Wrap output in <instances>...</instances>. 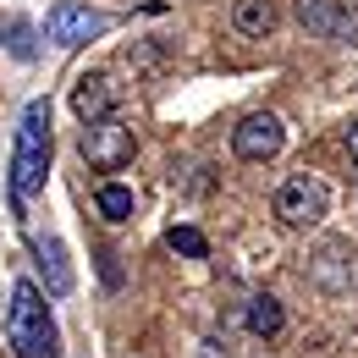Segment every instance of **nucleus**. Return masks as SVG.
I'll return each mask as SVG.
<instances>
[{
	"mask_svg": "<svg viewBox=\"0 0 358 358\" xmlns=\"http://www.w3.org/2000/svg\"><path fill=\"white\" fill-rule=\"evenodd\" d=\"M50 177V99H34L17 122V149H11V204L22 210L34 193H45Z\"/></svg>",
	"mask_w": 358,
	"mask_h": 358,
	"instance_id": "1",
	"label": "nucleus"
},
{
	"mask_svg": "<svg viewBox=\"0 0 358 358\" xmlns=\"http://www.w3.org/2000/svg\"><path fill=\"white\" fill-rule=\"evenodd\" d=\"M6 342L17 358H61V331L45 309L39 281H17L11 287V309H6Z\"/></svg>",
	"mask_w": 358,
	"mask_h": 358,
	"instance_id": "2",
	"label": "nucleus"
},
{
	"mask_svg": "<svg viewBox=\"0 0 358 358\" xmlns=\"http://www.w3.org/2000/svg\"><path fill=\"white\" fill-rule=\"evenodd\" d=\"M78 155L89 160L94 171H122L138 155V133L116 110H110V116H94V122H83V133H78Z\"/></svg>",
	"mask_w": 358,
	"mask_h": 358,
	"instance_id": "3",
	"label": "nucleus"
},
{
	"mask_svg": "<svg viewBox=\"0 0 358 358\" xmlns=\"http://www.w3.org/2000/svg\"><path fill=\"white\" fill-rule=\"evenodd\" d=\"M275 221L292 226V231H309V226H320L325 215H331V187L320 177H287L281 187H275Z\"/></svg>",
	"mask_w": 358,
	"mask_h": 358,
	"instance_id": "4",
	"label": "nucleus"
},
{
	"mask_svg": "<svg viewBox=\"0 0 358 358\" xmlns=\"http://www.w3.org/2000/svg\"><path fill=\"white\" fill-rule=\"evenodd\" d=\"M292 17L309 28L314 39H331V45H358V11L342 0H298Z\"/></svg>",
	"mask_w": 358,
	"mask_h": 358,
	"instance_id": "5",
	"label": "nucleus"
},
{
	"mask_svg": "<svg viewBox=\"0 0 358 358\" xmlns=\"http://www.w3.org/2000/svg\"><path fill=\"white\" fill-rule=\"evenodd\" d=\"M281 143H287V127H281V116H270V110H254V116H243L237 127H231V155L237 160H275L281 155Z\"/></svg>",
	"mask_w": 358,
	"mask_h": 358,
	"instance_id": "6",
	"label": "nucleus"
},
{
	"mask_svg": "<svg viewBox=\"0 0 358 358\" xmlns=\"http://www.w3.org/2000/svg\"><path fill=\"white\" fill-rule=\"evenodd\" d=\"M105 28H110V17L94 11V6H50V17H45V39L61 45V50L89 45V39H99Z\"/></svg>",
	"mask_w": 358,
	"mask_h": 358,
	"instance_id": "7",
	"label": "nucleus"
},
{
	"mask_svg": "<svg viewBox=\"0 0 358 358\" xmlns=\"http://www.w3.org/2000/svg\"><path fill=\"white\" fill-rule=\"evenodd\" d=\"M34 259H39V275H45V292L50 298H66L72 292V259H66V243L61 237H39L34 243Z\"/></svg>",
	"mask_w": 358,
	"mask_h": 358,
	"instance_id": "8",
	"label": "nucleus"
},
{
	"mask_svg": "<svg viewBox=\"0 0 358 358\" xmlns=\"http://www.w3.org/2000/svg\"><path fill=\"white\" fill-rule=\"evenodd\" d=\"M72 110L94 122V116H110L116 110V89H110V78L105 72H89V78H78V89H72Z\"/></svg>",
	"mask_w": 358,
	"mask_h": 358,
	"instance_id": "9",
	"label": "nucleus"
},
{
	"mask_svg": "<svg viewBox=\"0 0 358 358\" xmlns=\"http://www.w3.org/2000/svg\"><path fill=\"white\" fill-rule=\"evenodd\" d=\"M275 22H281L275 0H237V6H231V28H237L243 39H270Z\"/></svg>",
	"mask_w": 358,
	"mask_h": 358,
	"instance_id": "10",
	"label": "nucleus"
},
{
	"mask_svg": "<svg viewBox=\"0 0 358 358\" xmlns=\"http://www.w3.org/2000/svg\"><path fill=\"white\" fill-rule=\"evenodd\" d=\"M94 210H99L110 226L133 221V187H122V182H99V193H94Z\"/></svg>",
	"mask_w": 358,
	"mask_h": 358,
	"instance_id": "11",
	"label": "nucleus"
},
{
	"mask_svg": "<svg viewBox=\"0 0 358 358\" xmlns=\"http://www.w3.org/2000/svg\"><path fill=\"white\" fill-rule=\"evenodd\" d=\"M281 325H287V314H281V303H275L270 292L248 298V331H254V336H281Z\"/></svg>",
	"mask_w": 358,
	"mask_h": 358,
	"instance_id": "12",
	"label": "nucleus"
},
{
	"mask_svg": "<svg viewBox=\"0 0 358 358\" xmlns=\"http://www.w3.org/2000/svg\"><path fill=\"white\" fill-rule=\"evenodd\" d=\"M177 254H187V259H204L210 254V243H204V231L199 226H171V237H166Z\"/></svg>",
	"mask_w": 358,
	"mask_h": 358,
	"instance_id": "13",
	"label": "nucleus"
},
{
	"mask_svg": "<svg viewBox=\"0 0 358 358\" xmlns=\"http://www.w3.org/2000/svg\"><path fill=\"white\" fill-rule=\"evenodd\" d=\"M11 50H17L22 61L34 55V34H28V22H17V28H11Z\"/></svg>",
	"mask_w": 358,
	"mask_h": 358,
	"instance_id": "14",
	"label": "nucleus"
},
{
	"mask_svg": "<svg viewBox=\"0 0 358 358\" xmlns=\"http://www.w3.org/2000/svg\"><path fill=\"white\" fill-rule=\"evenodd\" d=\"M99 270H105L110 287H122V265H116V254H99Z\"/></svg>",
	"mask_w": 358,
	"mask_h": 358,
	"instance_id": "15",
	"label": "nucleus"
},
{
	"mask_svg": "<svg viewBox=\"0 0 358 358\" xmlns=\"http://www.w3.org/2000/svg\"><path fill=\"white\" fill-rule=\"evenodd\" d=\"M348 149H353V160H358V116L348 122Z\"/></svg>",
	"mask_w": 358,
	"mask_h": 358,
	"instance_id": "16",
	"label": "nucleus"
},
{
	"mask_svg": "<svg viewBox=\"0 0 358 358\" xmlns=\"http://www.w3.org/2000/svg\"><path fill=\"white\" fill-rule=\"evenodd\" d=\"M204 358H215V353H204Z\"/></svg>",
	"mask_w": 358,
	"mask_h": 358,
	"instance_id": "17",
	"label": "nucleus"
}]
</instances>
